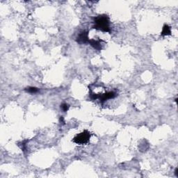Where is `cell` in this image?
Listing matches in <instances>:
<instances>
[{"instance_id": "6da1fadb", "label": "cell", "mask_w": 178, "mask_h": 178, "mask_svg": "<svg viewBox=\"0 0 178 178\" xmlns=\"http://www.w3.org/2000/svg\"><path fill=\"white\" fill-rule=\"evenodd\" d=\"M93 29L100 30L103 32H111L110 20L107 15H100L94 18V26Z\"/></svg>"}, {"instance_id": "30bf717a", "label": "cell", "mask_w": 178, "mask_h": 178, "mask_svg": "<svg viewBox=\"0 0 178 178\" xmlns=\"http://www.w3.org/2000/svg\"><path fill=\"white\" fill-rule=\"evenodd\" d=\"M175 176L177 177H178V173H177V168L175 169Z\"/></svg>"}, {"instance_id": "7a4b0ae2", "label": "cell", "mask_w": 178, "mask_h": 178, "mask_svg": "<svg viewBox=\"0 0 178 178\" xmlns=\"http://www.w3.org/2000/svg\"><path fill=\"white\" fill-rule=\"evenodd\" d=\"M91 134L88 130H84L82 132L78 134L75 137L73 138V141L78 145L87 144L90 141Z\"/></svg>"}, {"instance_id": "3957f363", "label": "cell", "mask_w": 178, "mask_h": 178, "mask_svg": "<svg viewBox=\"0 0 178 178\" xmlns=\"http://www.w3.org/2000/svg\"><path fill=\"white\" fill-rule=\"evenodd\" d=\"M76 41L79 44H87L88 43V32L87 31H83L79 34L77 37Z\"/></svg>"}, {"instance_id": "277c9868", "label": "cell", "mask_w": 178, "mask_h": 178, "mask_svg": "<svg viewBox=\"0 0 178 178\" xmlns=\"http://www.w3.org/2000/svg\"><path fill=\"white\" fill-rule=\"evenodd\" d=\"M97 99H100L102 102H104V101L109 100V99H113L116 96V93L114 91L111 92H107V93L104 94H101V95H97Z\"/></svg>"}, {"instance_id": "8992f818", "label": "cell", "mask_w": 178, "mask_h": 178, "mask_svg": "<svg viewBox=\"0 0 178 178\" xmlns=\"http://www.w3.org/2000/svg\"><path fill=\"white\" fill-rule=\"evenodd\" d=\"M171 35V29L168 25H164L162 29V31L161 33V36H166Z\"/></svg>"}, {"instance_id": "9c48e42d", "label": "cell", "mask_w": 178, "mask_h": 178, "mask_svg": "<svg viewBox=\"0 0 178 178\" xmlns=\"http://www.w3.org/2000/svg\"><path fill=\"white\" fill-rule=\"evenodd\" d=\"M60 123H62V124L64 125L65 124V121H64V118H63V116H61V118H60Z\"/></svg>"}, {"instance_id": "52a82bcc", "label": "cell", "mask_w": 178, "mask_h": 178, "mask_svg": "<svg viewBox=\"0 0 178 178\" xmlns=\"http://www.w3.org/2000/svg\"><path fill=\"white\" fill-rule=\"evenodd\" d=\"M25 90L31 94H35L39 91V89L36 88V87H29V88H25Z\"/></svg>"}, {"instance_id": "ba28073f", "label": "cell", "mask_w": 178, "mask_h": 178, "mask_svg": "<svg viewBox=\"0 0 178 178\" xmlns=\"http://www.w3.org/2000/svg\"><path fill=\"white\" fill-rule=\"evenodd\" d=\"M61 109H62L63 111H64V112H66V111H68V109H69V105H68V104L66 103H63L61 104Z\"/></svg>"}, {"instance_id": "5b68a950", "label": "cell", "mask_w": 178, "mask_h": 178, "mask_svg": "<svg viewBox=\"0 0 178 178\" xmlns=\"http://www.w3.org/2000/svg\"><path fill=\"white\" fill-rule=\"evenodd\" d=\"M101 42H103V40H95V39H90L88 41V43L93 47L94 49H95L96 50L100 51L102 50V46L101 44Z\"/></svg>"}]
</instances>
